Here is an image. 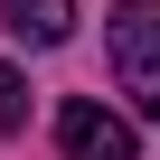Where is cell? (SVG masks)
<instances>
[{
    "label": "cell",
    "mask_w": 160,
    "mask_h": 160,
    "mask_svg": "<svg viewBox=\"0 0 160 160\" xmlns=\"http://www.w3.org/2000/svg\"><path fill=\"white\" fill-rule=\"evenodd\" d=\"M104 47H113V75L122 94L160 122V0H122V10L104 19Z\"/></svg>",
    "instance_id": "6da1fadb"
},
{
    "label": "cell",
    "mask_w": 160,
    "mask_h": 160,
    "mask_svg": "<svg viewBox=\"0 0 160 160\" xmlns=\"http://www.w3.org/2000/svg\"><path fill=\"white\" fill-rule=\"evenodd\" d=\"M57 151H66V160H132L141 141H132V122H122V113H104L94 94H75V104L57 113Z\"/></svg>",
    "instance_id": "7a4b0ae2"
},
{
    "label": "cell",
    "mask_w": 160,
    "mask_h": 160,
    "mask_svg": "<svg viewBox=\"0 0 160 160\" xmlns=\"http://www.w3.org/2000/svg\"><path fill=\"white\" fill-rule=\"evenodd\" d=\"M10 38H28V47H66L75 38V0H10Z\"/></svg>",
    "instance_id": "3957f363"
},
{
    "label": "cell",
    "mask_w": 160,
    "mask_h": 160,
    "mask_svg": "<svg viewBox=\"0 0 160 160\" xmlns=\"http://www.w3.org/2000/svg\"><path fill=\"white\" fill-rule=\"evenodd\" d=\"M28 122V85H19V66H0V132H19Z\"/></svg>",
    "instance_id": "277c9868"
}]
</instances>
